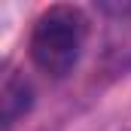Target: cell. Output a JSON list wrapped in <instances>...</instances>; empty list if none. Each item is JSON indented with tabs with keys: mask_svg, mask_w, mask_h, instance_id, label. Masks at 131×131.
Wrapping results in <instances>:
<instances>
[{
	"mask_svg": "<svg viewBox=\"0 0 131 131\" xmlns=\"http://www.w3.org/2000/svg\"><path fill=\"white\" fill-rule=\"evenodd\" d=\"M85 37H89V18L79 6L55 3L43 9L34 18L31 37H28V52L34 67L52 79H64L79 64Z\"/></svg>",
	"mask_w": 131,
	"mask_h": 131,
	"instance_id": "cell-1",
	"label": "cell"
},
{
	"mask_svg": "<svg viewBox=\"0 0 131 131\" xmlns=\"http://www.w3.org/2000/svg\"><path fill=\"white\" fill-rule=\"evenodd\" d=\"M34 104V92H31V82L21 76V73H15V70H9L6 73V79H3V92H0V107H3V125L6 128H12L28 110H31Z\"/></svg>",
	"mask_w": 131,
	"mask_h": 131,
	"instance_id": "cell-2",
	"label": "cell"
}]
</instances>
